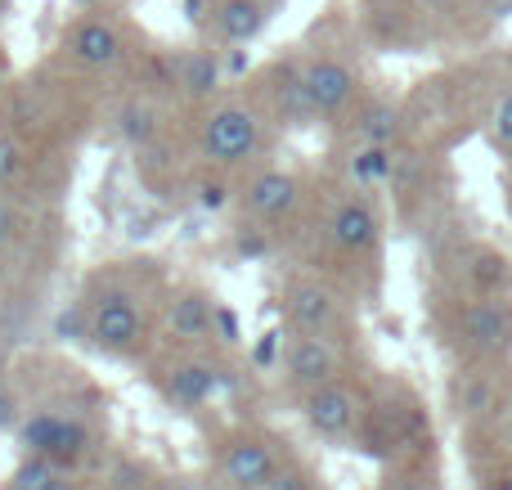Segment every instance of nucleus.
Returning <instances> with one entry per match:
<instances>
[{"label": "nucleus", "mask_w": 512, "mask_h": 490, "mask_svg": "<svg viewBox=\"0 0 512 490\" xmlns=\"http://www.w3.org/2000/svg\"><path fill=\"white\" fill-rule=\"evenodd\" d=\"M256 144H261V122H256V113H248V108H239V104L216 108V113L207 117V126H203L207 158L225 162V167H230V162L252 158Z\"/></svg>", "instance_id": "f257e3e1"}, {"label": "nucleus", "mask_w": 512, "mask_h": 490, "mask_svg": "<svg viewBox=\"0 0 512 490\" xmlns=\"http://www.w3.org/2000/svg\"><path fill=\"white\" fill-rule=\"evenodd\" d=\"M297 81H301V95H306L310 113H324V117L342 113L355 95V72L342 59H310Z\"/></svg>", "instance_id": "f03ea898"}, {"label": "nucleus", "mask_w": 512, "mask_h": 490, "mask_svg": "<svg viewBox=\"0 0 512 490\" xmlns=\"http://www.w3.org/2000/svg\"><path fill=\"white\" fill-rule=\"evenodd\" d=\"M463 338L477 351H504L512 347V306L499 297H481L463 311Z\"/></svg>", "instance_id": "7ed1b4c3"}, {"label": "nucleus", "mask_w": 512, "mask_h": 490, "mask_svg": "<svg viewBox=\"0 0 512 490\" xmlns=\"http://www.w3.org/2000/svg\"><path fill=\"white\" fill-rule=\"evenodd\" d=\"M68 50H72V59L86 63V68H113V63H122V36H117V27L104 23V18H86V23L72 27Z\"/></svg>", "instance_id": "20e7f679"}, {"label": "nucleus", "mask_w": 512, "mask_h": 490, "mask_svg": "<svg viewBox=\"0 0 512 490\" xmlns=\"http://www.w3.org/2000/svg\"><path fill=\"white\" fill-rule=\"evenodd\" d=\"M306 419L315 423L319 432H328V437H342V432H351L355 423V396L346 392V387H315V396L306 401Z\"/></svg>", "instance_id": "39448f33"}, {"label": "nucleus", "mask_w": 512, "mask_h": 490, "mask_svg": "<svg viewBox=\"0 0 512 490\" xmlns=\"http://www.w3.org/2000/svg\"><path fill=\"white\" fill-rule=\"evenodd\" d=\"M265 18H270L265 0H216V32L230 45H248L265 27Z\"/></svg>", "instance_id": "423d86ee"}, {"label": "nucleus", "mask_w": 512, "mask_h": 490, "mask_svg": "<svg viewBox=\"0 0 512 490\" xmlns=\"http://www.w3.org/2000/svg\"><path fill=\"white\" fill-rule=\"evenodd\" d=\"M23 441L32 450H41V455H81L86 432H81L77 423H63V419H54V414H41V419H32L23 428Z\"/></svg>", "instance_id": "0eeeda50"}, {"label": "nucleus", "mask_w": 512, "mask_h": 490, "mask_svg": "<svg viewBox=\"0 0 512 490\" xmlns=\"http://www.w3.org/2000/svg\"><path fill=\"white\" fill-rule=\"evenodd\" d=\"M95 338L104 342V347H113V351L131 347V342L140 338V311H135L126 297H108V302L99 306V315H95Z\"/></svg>", "instance_id": "6e6552de"}, {"label": "nucleus", "mask_w": 512, "mask_h": 490, "mask_svg": "<svg viewBox=\"0 0 512 490\" xmlns=\"http://www.w3.org/2000/svg\"><path fill=\"white\" fill-rule=\"evenodd\" d=\"M292 378L306 387H324L328 378L337 374V351L328 347L324 338H301L297 347H292V360H288Z\"/></svg>", "instance_id": "1a4fd4ad"}, {"label": "nucleus", "mask_w": 512, "mask_h": 490, "mask_svg": "<svg viewBox=\"0 0 512 490\" xmlns=\"http://www.w3.org/2000/svg\"><path fill=\"white\" fill-rule=\"evenodd\" d=\"M333 243L337 248H346V252H364L373 239H378V216L369 212L364 203H342L333 212Z\"/></svg>", "instance_id": "9d476101"}, {"label": "nucleus", "mask_w": 512, "mask_h": 490, "mask_svg": "<svg viewBox=\"0 0 512 490\" xmlns=\"http://www.w3.org/2000/svg\"><path fill=\"white\" fill-rule=\"evenodd\" d=\"M225 477H230L234 486H265L274 477V459L265 446H256V441H239V446H230V455H225Z\"/></svg>", "instance_id": "9b49d317"}, {"label": "nucleus", "mask_w": 512, "mask_h": 490, "mask_svg": "<svg viewBox=\"0 0 512 490\" xmlns=\"http://www.w3.org/2000/svg\"><path fill=\"white\" fill-rule=\"evenodd\" d=\"M292 203H297V180L288 171H265L248 189V207L256 216H283L292 212Z\"/></svg>", "instance_id": "f8f14e48"}, {"label": "nucleus", "mask_w": 512, "mask_h": 490, "mask_svg": "<svg viewBox=\"0 0 512 490\" xmlns=\"http://www.w3.org/2000/svg\"><path fill=\"white\" fill-rule=\"evenodd\" d=\"M351 176L360 185H387L396 176V158H391V144H360L351 158Z\"/></svg>", "instance_id": "ddd939ff"}, {"label": "nucleus", "mask_w": 512, "mask_h": 490, "mask_svg": "<svg viewBox=\"0 0 512 490\" xmlns=\"http://www.w3.org/2000/svg\"><path fill=\"white\" fill-rule=\"evenodd\" d=\"M292 320L301 324V329H324L328 320H333V297L324 293V288H315V284H306V288H297L292 293Z\"/></svg>", "instance_id": "4468645a"}, {"label": "nucleus", "mask_w": 512, "mask_h": 490, "mask_svg": "<svg viewBox=\"0 0 512 490\" xmlns=\"http://www.w3.org/2000/svg\"><path fill=\"white\" fill-rule=\"evenodd\" d=\"M180 86H185L189 95H212V90L221 86V63H216V54H185V59H180Z\"/></svg>", "instance_id": "2eb2a0df"}, {"label": "nucleus", "mask_w": 512, "mask_h": 490, "mask_svg": "<svg viewBox=\"0 0 512 490\" xmlns=\"http://www.w3.org/2000/svg\"><path fill=\"white\" fill-rule=\"evenodd\" d=\"M216 387V374L207 365H185L176 369V378H171V401L180 405H203L207 396H212Z\"/></svg>", "instance_id": "dca6fc26"}, {"label": "nucleus", "mask_w": 512, "mask_h": 490, "mask_svg": "<svg viewBox=\"0 0 512 490\" xmlns=\"http://www.w3.org/2000/svg\"><path fill=\"white\" fill-rule=\"evenodd\" d=\"M171 329H176L180 338H203V333L212 329V311H207L203 297H180V302L171 306Z\"/></svg>", "instance_id": "f3484780"}, {"label": "nucleus", "mask_w": 512, "mask_h": 490, "mask_svg": "<svg viewBox=\"0 0 512 490\" xmlns=\"http://www.w3.org/2000/svg\"><path fill=\"white\" fill-rule=\"evenodd\" d=\"M396 131H400V113L391 104H373L369 113H364V122H360V140L364 144H391L396 140Z\"/></svg>", "instance_id": "a211bd4d"}, {"label": "nucleus", "mask_w": 512, "mask_h": 490, "mask_svg": "<svg viewBox=\"0 0 512 490\" xmlns=\"http://www.w3.org/2000/svg\"><path fill=\"white\" fill-rule=\"evenodd\" d=\"M14 490H72L68 482H63L59 473H54L50 464H27L23 473H18V482Z\"/></svg>", "instance_id": "6ab92c4d"}, {"label": "nucleus", "mask_w": 512, "mask_h": 490, "mask_svg": "<svg viewBox=\"0 0 512 490\" xmlns=\"http://www.w3.org/2000/svg\"><path fill=\"white\" fill-rule=\"evenodd\" d=\"M122 131H126V140H149L153 135V113L144 104H131L122 113Z\"/></svg>", "instance_id": "aec40b11"}, {"label": "nucleus", "mask_w": 512, "mask_h": 490, "mask_svg": "<svg viewBox=\"0 0 512 490\" xmlns=\"http://www.w3.org/2000/svg\"><path fill=\"white\" fill-rule=\"evenodd\" d=\"M490 131H495L499 144H508V149H512V90H508V95H499L495 113H490Z\"/></svg>", "instance_id": "412c9836"}, {"label": "nucleus", "mask_w": 512, "mask_h": 490, "mask_svg": "<svg viewBox=\"0 0 512 490\" xmlns=\"http://www.w3.org/2000/svg\"><path fill=\"white\" fill-rule=\"evenodd\" d=\"M490 396H495V392H490V383H481V378H472V383L463 387V410H468V414H481V410H486V405H490Z\"/></svg>", "instance_id": "4be33fe9"}, {"label": "nucleus", "mask_w": 512, "mask_h": 490, "mask_svg": "<svg viewBox=\"0 0 512 490\" xmlns=\"http://www.w3.org/2000/svg\"><path fill=\"white\" fill-rule=\"evenodd\" d=\"M14 171H18V149H14V140L0 135V180H9Z\"/></svg>", "instance_id": "5701e85b"}, {"label": "nucleus", "mask_w": 512, "mask_h": 490, "mask_svg": "<svg viewBox=\"0 0 512 490\" xmlns=\"http://www.w3.org/2000/svg\"><path fill=\"white\" fill-rule=\"evenodd\" d=\"M265 490H310V482L306 477H297V473H279V477L265 482Z\"/></svg>", "instance_id": "b1692460"}, {"label": "nucleus", "mask_w": 512, "mask_h": 490, "mask_svg": "<svg viewBox=\"0 0 512 490\" xmlns=\"http://www.w3.org/2000/svg\"><path fill=\"white\" fill-rule=\"evenodd\" d=\"M212 320H216V324H221L225 342H234V338H239V324H234V315H230V311H212Z\"/></svg>", "instance_id": "393cba45"}, {"label": "nucleus", "mask_w": 512, "mask_h": 490, "mask_svg": "<svg viewBox=\"0 0 512 490\" xmlns=\"http://www.w3.org/2000/svg\"><path fill=\"white\" fill-rule=\"evenodd\" d=\"M14 234V212H9V203H0V243Z\"/></svg>", "instance_id": "a878e982"}, {"label": "nucleus", "mask_w": 512, "mask_h": 490, "mask_svg": "<svg viewBox=\"0 0 512 490\" xmlns=\"http://www.w3.org/2000/svg\"><path fill=\"white\" fill-rule=\"evenodd\" d=\"M225 203V189L221 185H207L203 189V207H221Z\"/></svg>", "instance_id": "bb28decb"}, {"label": "nucleus", "mask_w": 512, "mask_h": 490, "mask_svg": "<svg viewBox=\"0 0 512 490\" xmlns=\"http://www.w3.org/2000/svg\"><path fill=\"white\" fill-rule=\"evenodd\" d=\"M9 423H14V401L0 392V428H9Z\"/></svg>", "instance_id": "cd10ccee"}, {"label": "nucleus", "mask_w": 512, "mask_h": 490, "mask_svg": "<svg viewBox=\"0 0 512 490\" xmlns=\"http://www.w3.org/2000/svg\"><path fill=\"white\" fill-rule=\"evenodd\" d=\"M391 490H432V486H427V482H418V477H409V482H396Z\"/></svg>", "instance_id": "c85d7f7f"}, {"label": "nucleus", "mask_w": 512, "mask_h": 490, "mask_svg": "<svg viewBox=\"0 0 512 490\" xmlns=\"http://www.w3.org/2000/svg\"><path fill=\"white\" fill-rule=\"evenodd\" d=\"M490 9H499V14H504V9H512V0H486Z\"/></svg>", "instance_id": "c756f323"}, {"label": "nucleus", "mask_w": 512, "mask_h": 490, "mask_svg": "<svg viewBox=\"0 0 512 490\" xmlns=\"http://www.w3.org/2000/svg\"><path fill=\"white\" fill-rule=\"evenodd\" d=\"M162 490H194V486H185V482H176V486H162Z\"/></svg>", "instance_id": "7c9ffc66"}, {"label": "nucleus", "mask_w": 512, "mask_h": 490, "mask_svg": "<svg viewBox=\"0 0 512 490\" xmlns=\"http://www.w3.org/2000/svg\"><path fill=\"white\" fill-rule=\"evenodd\" d=\"M499 490H512V477H508V482H499Z\"/></svg>", "instance_id": "2f4dec72"}, {"label": "nucleus", "mask_w": 512, "mask_h": 490, "mask_svg": "<svg viewBox=\"0 0 512 490\" xmlns=\"http://www.w3.org/2000/svg\"><path fill=\"white\" fill-rule=\"evenodd\" d=\"M436 5H450V0H436Z\"/></svg>", "instance_id": "473e14b6"}, {"label": "nucleus", "mask_w": 512, "mask_h": 490, "mask_svg": "<svg viewBox=\"0 0 512 490\" xmlns=\"http://www.w3.org/2000/svg\"><path fill=\"white\" fill-rule=\"evenodd\" d=\"M86 5H95V0H86Z\"/></svg>", "instance_id": "72a5a7b5"}, {"label": "nucleus", "mask_w": 512, "mask_h": 490, "mask_svg": "<svg viewBox=\"0 0 512 490\" xmlns=\"http://www.w3.org/2000/svg\"><path fill=\"white\" fill-rule=\"evenodd\" d=\"M207 5H216V0H207Z\"/></svg>", "instance_id": "f704fd0d"}]
</instances>
